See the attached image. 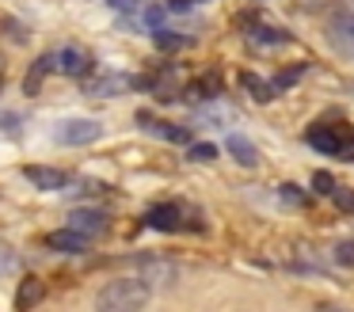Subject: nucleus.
Here are the masks:
<instances>
[{
  "mask_svg": "<svg viewBox=\"0 0 354 312\" xmlns=\"http://www.w3.org/2000/svg\"><path fill=\"white\" fill-rule=\"evenodd\" d=\"M149 282L141 278H111L95 293V312H141L149 304Z\"/></svg>",
  "mask_w": 354,
  "mask_h": 312,
  "instance_id": "1",
  "label": "nucleus"
},
{
  "mask_svg": "<svg viewBox=\"0 0 354 312\" xmlns=\"http://www.w3.org/2000/svg\"><path fill=\"white\" fill-rule=\"evenodd\" d=\"M305 141L316 152H328V156H339V160H354V134L346 126H339V122H316V126H308Z\"/></svg>",
  "mask_w": 354,
  "mask_h": 312,
  "instance_id": "2",
  "label": "nucleus"
},
{
  "mask_svg": "<svg viewBox=\"0 0 354 312\" xmlns=\"http://www.w3.org/2000/svg\"><path fill=\"white\" fill-rule=\"evenodd\" d=\"M324 35H328V46L335 53L354 57V12H331Z\"/></svg>",
  "mask_w": 354,
  "mask_h": 312,
  "instance_id": "3",
  "label": "nucleus"
},
{
  "mask_svg": "<svg viewBox=\"0 0 354 312\" xmlns=\"http://www.w3.org/2000/svg\"><path fill=\"white\" fill-rule=\"evenodd\" d=\"M100 134H103V126L95 118H65L62 126H57V141L62 145H88Z\"/></svg>",
  "mask_w": 354,
  "mask_h": 312,
  "instance_id": "4",
  "label": "nucleus"
},
{
  "mask_svg": "<svg viewBox=\"0 0 354 312\" xmlns=\"http://www.w3.org/2000/svg\"><path fill=\"white\" fill-rule=\"evenodd\" d=\"M46 244H50L54 251H69V255H80V251L92 248V236L69 225V228H57V232H50V236H46Z\"/></svg>",
  "mask_w": 354,
  "mask_h": 312,
  "instance_id": "5",
  "label": "nucleus"
},
{
  "mask_svg": "<svg viewBox=\"0 0 354 312\" xmlns=\"http://www.w3.org/2000/svg\"><path fill=\"white\" fill-rule=\"evenodd\" d=\"M145 221L153 228H160V232H176V228L187 225V213L179 210V205H171V202H160V205H153V210L145 213Z\"/></svg>",
  "mask_w": 354,
  "mask_h": 312,
  "instance_id": "6",
  "label": "nucleus"
},
{
  "mask_svg": "<svg viewBox=\"0 0 354 312\" xmlns=\"http://www.w3.org/2000/svg\"><path fill=\"white\" fill-rule=\"evenodd\" d=\"M24 175L35 183L39 190H62V187H69V175L62 172V167H46V164H27L24 167Z\"/></svg>",
  "mask_w": 354,
  "mask_h": 312,
  "instance_id": "7",
  "label": "nucleus"
},
{
  "mask_svg": "<svg viewBox=\"0 0 354 312\" xmlns=\"http://www.w3.org/2000/svg\"><path fill=\"white\" fill-rule=\"evenodd\" d=\"M138 126H141V129H149L153 137H164V141L191 145V134H187L183 126H171V122H160V118H153V114H145V111L138 114Z\"/></svg>",
  "mask_w": 354,
  "mask_h": 312,
  "instance_id": "8",
  "label": "nucleus"
},
{
  "mask_svg": "<svg viewBox=\"0 0 354 312\" xmlns=\"http://www.w3.org/2000/svg\"><path fill=\"white\" fill-rule=\"evenodd\" d=\"M54 57H57V73H65V76H84L88 68H92V57H88L84 50H77V46L54 53Z\"/></svg>",
  "mask_w": 354,
  "mask_h": 312,
  "instance_id": "9",
  "label": "nucleus"
},
{
  "mask_svg": "<svg viewBox=\"0 0 354 312\" xmlns=\"http://www.w3.org/2000/svg\"><path fill=\"white\" fill-rule=\"evenodd\" d=\"M69 225L80 228V232H88V236H100L103 228H107V213H100V210H73Z\"/></svg>",
  "mask_w": 354,
  "mask_h": 312,
  "instance_id": "10",
  "label": "nucleus"
},
{
  "mask_svg": "<svg viewBox=\"0 0 354 312\" xmlns=\"http://www.w3.org/2000/svg\"><path fill=\"white\" fill-rule=\"evenodd\" d=\"M225 149H229V156L236 160V164H244V167L259 164V152H255V145L248 141V137H240V134H232L229 141H225Z\"/></svg>",
  "mask_w": 354,
  "mask_h": 312,
  "instance_id": "11",
  "label": "nucleus"
},
{
  "mask_svg": "<svg viewBox=\"0 0 354 312\" xmlns=\"http://www.w3.org/2000/svg\"><path fill=\"white\" fill-rule=\"evenodd\" d=\"M153 42L160 46V50H168V53H179V50H191L194 46L187 35H176V30H164V27L153 30Z\"/></svg>",
  "mask_w": 354,
  "mask_h": 312,
  "instance_id": "12",
  "label": "nucleus"
},
{
  "mask_svg": "<svg viewBox=\"0 0 354 312\" xmlns=\"http://www.w3.org/2000/svg\"><path fill=\"white\" fill-rule=\"evenodd\" d=\"M42 293H46V286H42L39 278H24V286H19V293H16V304L19 309H35V304L42 301Z\"/></svg>",
  "mask_w": 354,
  "mask_h": 312,
  "instance_id": "13",
  "label": "nucleus"
},
{
  "mask_svg": "<svg viewBox=\"0 0 354 312\" xmlns=\"http://www.w3.org/2000/svg\"><path fill=\"white\" fill-rule=\"evenodd\" d=\"M240 84H244V88L252 91L255 99H263V103H267V99L274 95V88H267V84H263V80H259V76H255V73H240Z\"/></svg>",
  "mask_w": 354,
  "mask_h": 312,
  "instance_id": "14",
  "label": "nucleus"
},
{
  "mask_svg": "<svg viewBox=\"0 0 354 312\" xmlns=\"http://www.w3.org/2000/svg\"><path fill=\"white\" fill-rule=\"evenodd\" d=\"M301 76H305V65H293V68H286V73H278L274 80H270V88H274V91H286L293 80H301Z\"/></svg>",
  "mask_w": 354,
  "mask_h": 312,
  "instance_id": "15",
  "label": "nucleus"
},
{
  "mask_svg": "<svg viewBox=\"0 0 354 312\" xmlns=\"http://www.w3.org/2000/svg\"><path fill=\"white\" fill-rule=\"evenodd\" d=\"M194 88H198L194 95H217V88H221V76H217V73H206L198 84H194Z\"/></svg>",
  "mask_w": 354,
  "mask_h": 312,
  "instance_id": "16",
  "label": "nucleus"
},
{
  "mask_svg": "<svg viewBox=\"0 0 354 312\" xmlns=\"http://www.w3.org/2000/svg\"><path fill=\"white\" fill-rule=\"evenodd\" d=\"M313 190L316 194H335V183H331L328 172H313Z\"/></svg>",
  "mask_w": 354,
  "mask_h": 312,
  "instance_id": "17",
  "label": "nucleus"
},
{
  "mask_svg": "<svg viewBox=\"0 0 354 312\" xmlns=\"http://www.w3.org/2000/svg\"><path fill=\"white\" fill-rule=\"evenodd\" d=\"M335 205L343 213H354V190L351 187H335Z\"/></svg>",
  "mask_w": 354,
  "mask_h": 312,
  "instance_id": "18",
  "label": "nucleus"
},
{
  "mask_svg": "<svg viewBox=\"0 0 354 312\" xmlns=\"http://www.w3.org/2000/svg\"><path fill=\"white\" fill-rule=\"evenodd\" d=\"M335 259L343 266H354V240H339L335 244Z\"/></svg>",
  "mask_w": 354,
  "mask_h": 312,
  "instance_id": "19",
  "label": "nucleus"
},
{
  "mask_svg": "<svg viewBox=\"0 0 354 312\" xmlns=\"http://www.w3.org/2000/svg\"><path fill=\"white\" fill-rule=\"evenodd\" d=\"M191 156H194V160H214L217 149H214V145H206V141H194V145H191Z\"/></svg>",
  "mask_w": 354,
  "mask_h": 312,
  "instance_id": "20",
  "label": "nucleus"
},
{
  "mask_svg": "<svg viewBox=\"0 0 354 312\" xmlns=\"http://www.w3.org/2000/svg\"><path fill=\"white\" fill-rule=\"evenodd\" d=\"M255 38H263V42H286V30H267V27H252Z\"/></svg>",
  "mask_w": 354,
  "mask_h": 312,
  "instance_id": "21",
  "label": "nucleus"
},
{
  "mask_svg": "<svg viewBox=\"0 0 354 312\" xmlns=\"http://www.w3.org/2000/svg\"><path fill=\"white\" fill-rule=\"evenodd\" d=\"M282 198H286V202H297V205L305 202V194H301L297 187H282Z\"/></svg>",
  "mask_w": 354,
  "mask_h": 312,
  "instance_id": "22",
  "label": "nucleus"
},
{
  "mask_svg": "<svg viewBox=\"0 0 354 312\" xmlns=\"http://www.w3.org/2000/svg\"><path fill=\"white\" fill-rule=\"evenodd\" d=\"M297 4H301V8H320L324 0H297Z\"/></svg>",
  "mask_w": 354,
  "mask_h": 312,
  "instance_id": "23",
  "label": "nucleus"
},
{
  "mask_svg": "<svg viewBox=\"0 0 354 312\" xmlns=\"http://www.w3.org/2000/svg\"><path fill=\"white\" fill-rule=\"evenodd\" d=\"M115 8H133V0H111Z\"/></svg>",
  "mask_w": 354,
  "mask_h": 312,
  "instance_id": "24",
  "label": "nucleus"
}]
</instances>
